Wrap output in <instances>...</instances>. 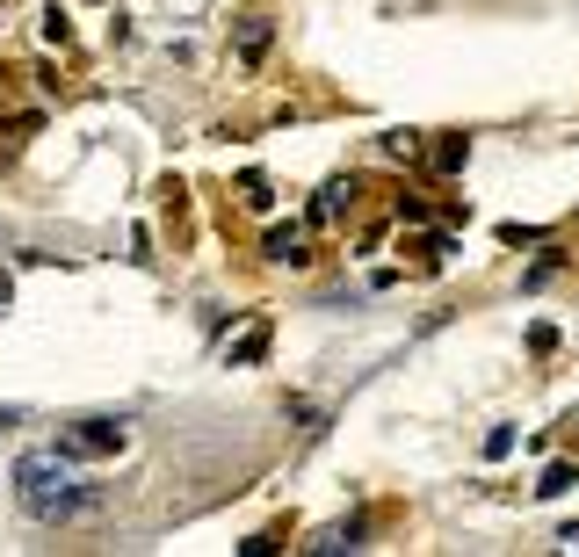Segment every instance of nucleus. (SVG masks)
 Instances as JSON below:
<instances>
[{"instance_id":"nucleus-6","label":"nucleus","mask_w":579,"mask_h":557,"mask_svg":"<svg viewBox=\"0 0 579 557\" xmlns=\"http://www.w3.org/2000/svg\"><path fill=\"white\" fill-rule=\"evenodd\" d=\"M268 37H276V29H268V22H239V58H247V66H254V58L268 51Z\"/></svg>"},{"instance_id":"nucleus-2","label":"nucleus","mask_w":579,"mask_h":557,"mask_svg":"<svg viewBox=\"0 0 579 557\" xmlns=\"http://www.w3.org/2000/svg\"><path fill=\"white\" fill-rule=\"evenodd\" d=\"M124 449H131V427H124V420H109V413H95V420H73V427H58V456H73V463L124 456Z\"/></svg>"},{"instance_id":"nucleus-12","label":"nucleus","mask_w":579,"mask_h":557,"mask_svg":"<svg viewBox=\"0 0 579 557\" xmlns=\"http://www.w3.org/2000/svg\"><path fill=\"white\" fill-rule=\"evenodd\" d=\"M384 152H399V160H413V152H420V138H413V131H391V138H384Z\"/></svg>"},{"instance_id":"nucleus-9","label":"nucleus","mask_w":579,"mask_h":557,"mask_svg":"<svg viewBox=\"0 0 579 557\" xmlns=\"http://www.w3.org/2000/svg\"><path fill=\"white\" fill-rule=\"evenodd\" d=\"M572 485H579V471H572V463H551V471H543V485H536V492H543V500H558V492H572Z\"/></svg>"},{"instance_id":"nucleus-1","label":"nucleus","mask_w":579,"mask_h":557,"mask_svg":"<svg viewBox=\"0 0 579 557\" xmlns=\"http://www.w3.org/2000/svg\"><path fill=\"white\" fill-rule=\"evenodd\" d=\"M15 500H22L29 521H80V514L102 507V485L73 478V456L29 449V456H15Z\"/></svg>"},{"instance_id":"nucleus-11","label":"nucleus","mask_w":579,"mask_h":557,"mask_svg":"<svg viewBox=\"0 0 579 557\" xmlns=\"http://www.w3.org/2000/svg\"><path fill=\"white\" fill-rule=\"evenodd\" d=\"M485 456H493V463L514 456V427H493V435H485Z\"/></svg>"},{"instance_id":"nucleus-5","label":"nucleus","mask_w":579,"mask_h":557,"mask_svg":"<svg viewBox=\"0 0 579 557\" xmlns=\"http://www.w3.org/2000/svg\"><path fill=\"white\" fill-rule=\"evenodd\" d=\"M261 355H268V319H254L247 333L232 340V369H247V362H261Z\"/></svg>"},{"instance_id":"nucleus-3","label":"nucleus","mask_w":579,"mask_h":557,"mask_svg":"<svg viewBox=\"0 0 579 557\" xmlns=\"http://www.w3.org/2000/svg\"><path fill=\"white\" fill-rule=\"evenodd\" d=\"M261 254L283 261V268H304V261H312V254H304V225H276V232L261 239Z\"/></svg>"},{"instance_id":"nucleus-4","label":"nucleus","mask_w":579,"mask_h":557,"mask_svg":"<svg viewBox=\"0 0 579 557\" xmlns=\"http://www.w3.org/2000/svg\"><path fill=\"white\" fill-rule=\"evenodd\" d=\"M304 550H319V557H333V550H362V514H348V521H333V529H319Z\"/></svg>"},{"instance_id":"nucleus-7","label":"nucleus","mask_w":579,"mask_h":557,"mask_svg":"<svg viewBox=\"0 0 579 557\" xmlns=\"http://www.w3.org/2000/svg\"><path fill=\"white\" fill-rule=\"evenodd\" d=\"M341 203H355V189H348V181H326L319 203H312V218H341Z\"/></svg>"},{"instance_id":"nucleus-8","label":"nucleus","mask_w":579,"mask_h":557,"mask_svg":"<svg viewBox=\"0 0 579 557\" xmlns=\"http://www.w3.org/2000/svg\"><path fill=\"white\" fill-rule=\"evenodd\" d=\"M464 160H471V138H442V145H435V167H442V174H456Z\"/></svg>"},{"instance_id":"nucleus-10","label":"nucleus","mask_w":579,"mask_h":557,"mask_svg":"<svg viewBox=\"0 0 579 557\" xmlns=\"http://www.w3.org/2000/svg\"><path fill=\"white\" fill-rule=\"evenodd\" d=\"M558 268H565V254H543V261H536V268L522 275V290H543V283H551V275H558Z\"/></svg>"}]
</instances>
